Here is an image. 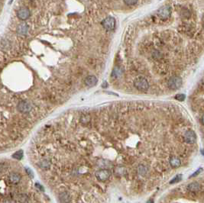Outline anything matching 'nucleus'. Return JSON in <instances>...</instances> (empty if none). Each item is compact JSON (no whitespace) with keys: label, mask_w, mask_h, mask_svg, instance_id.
I'll return each instance as SVG.
<instances>
[{"label":"nucleus","mask_w":204,"mask_h":203,"mask_svg":"<svg viewBox=\"0 0 204 203\" xmlns=\"http://www.w3.org/2000/svg\"><path fill=\"white\" fill-rule=\"evenodd\" d=\"M134 86L139 91H145L149 88L148 80L143 76L136 77L134 80Z\"/></svg>","instance_id":"obj_1"},{"label":"nucleus","mask_w":204,"mask_h":203,"mask_svg":"<svg viewBox=\"0 0 204 203\" xmlns=\"http://www.w3.org/2000/svg\"><path fill=\"white\" fill-rule=\"evenodd\" d=\"M182 79L180 76H171L167 81V86L172 90H176L182 86Z\"/></svg>","instance_id":"obj_2"},{"label":"nucleus","mask_w":204,"mask_h":203,"mask_svg":"<svg viewBox=\"0 0 204 203\" xmlns=\"http://www.w3.org/2000/svg\"><path fill=\"white\" fill-rule=\"evenodd\" d=\"M17 109L19 112L28 113L32 111V104L27 100H22V101H20L19 102Z\"/></svg>","instance_id":"obj_3"},{"label":"nucleus","mask_w":204,"mask_h":203,"mask_svg":"<svg viewBox=\"0 0 204 203\" xmlns=\"http://www.w3.org/2000/svg\"><path fill=\"white\" fill-rule=\"evenodd\" d=\"M111 173L109 169H99L96 172L95 176L99 181L101 182H105V181L108 180L109 178L110 177Z\"/></svg>","instance_id":"obj_4"},{"label":"nucleus","mask_w":204,"mask_h":203,"mask_svg":"<svg viewBox=\"0 0 204 203\" xmlns=\"http://www.w3.org/2000/svg\"><path fill=\"white\" fill-rule=\"evenodd\" d=\"M102 25L106 30L107 31H112L115 29L116 27V20L113 17H107L104 19L102 21Z\"/></svg>","instance_id":"obj_5"},{"label":"nucleus","mask_w":204,"mask_h":203,"mask_svg":"<svg viewBox=\"0 0 204 203\" xmlns=\"http://www.w3.org/2000/svg\"><path fill=\"white\" fill-rule=\"evenodd\" d=\"M157 15L163 20H166V19H169L171 15V9L170 7L168 6H164L163 7L160 8L157 11Z\"/></svg>","instance_id":"obj_6"},{"label":"nucleus","mask_w":204,"mask_h":203,"mask_svg":"<svg viewBox=\"0 0 204 203\" xmlns=\"http://www.w3.org/2000/svg\"><path fill=\"white\" fill-rule=\"evenodd\" d=\"M184 139L185 141V142H187V144H194L197 141V135L192 130H188L184 133Z\"/></svg>","instance_id":"obj_7"},{"label":"nucleus","mask_w":204,"mask_h":203,"mask_svg":"<svg viewBox=\"0 0 204 203\" xmlns=\"http://www.w3.org/2000/svg\"><path fill=\"white\" fill-rule=\"evenodd\" d=\"M8 180L11 185L19 184L22 180V176L17 172H11L8 176Z\"/></svg>","instance_id":"obj_8"},{"label":"nucleus","mask_w":204,"mask_h":203,"mask_svg":"<svg viewBox=\"0 0 204 203\" xmlns=\"http://www.w3.org/2000/svg\"><path fill=\"white\" fill-rule=\"evenodd\" d=\"M30 15L31 11L29 10V9L26 7L21 8L17 12L18 18L21 20H26V19H28V18L30 17Z\"/></svg>","instance_id":"obj_9"},{"label":"nucleus","mask_w":204,"mask_h":203,"mask_svg":"<svg viewBox=\"0 0 204 203\" xmlns=\"http://www.w3.org/2000/svg\"><path fill=\"white\" fill-rule=\"evenodd\" d=\"M59 200L60 203H70L72 202V196L68 191H63L59 194Z\"/></svg>","instance_id":"obj_10"},{"label":"nucleus","mask_w":204,"mask_h":203,"mask_svg":"<svg viewBox=\"0 0 204 203\" xmlns=\"http://www.w3.org/2000/svg\"><path fill=\"white\" fill-rule=\"evenodd\" d=\"M97 78L95 76L93 75H90L86 77V79H85L84 80V83L87 86H90V87H92L94 86H96V83H97Z\"/></svg>","instance_id":"obj_11"},{"label":"nucleus","mask_w":204,"mask_h":203,"mask_svg":"<svg viewBox=\"0 0 204 203\" xmlns=\"http://www.w3.org/2000/svg\"><path fill=\"white\" fill-rule=\"evenodd\" d=\"M187 189L190 191V192H197L200 191L201 190V186L199 184L198 182H193L192 183H190L187 186Z\"/></svg>","instance_id":"obj_12"},{"label":"nucleus","mask_w":204,"mask_h":203,"mask_svg":"<svg viewBox=\"0 0 204 203\" xmlns=\"http://www.w3.org/2000/svg\"><path fill=\"white\" fill-rule=\"evenodd\" d=\"M29 27L27 24H20L17 28V32L20 35H25L28 33Z\"/></svg>","instance_id":"obj_13"},{"label":"nucleus","mask_w":204,"mask_h":203,"mask_svg":"<svg viewBox=\"0 0 204 203\" xmlns=\"http://www.w3.org/2000/svg\"><path fill=\"white\" fill-rule=\"evenodd\" d=\"M170 166L174 168H177L179 167L181 164V162L180 160L177 157H172L170 159Z\"/></svg>","instance_id":"obj_14"},{"label":"nucleus","mask_w":204,"mask_h":203,"mask_svg":"<svg viewBox=\"0 0 204 203\" xmlns=\"http://www.w3.org/2000/svg\"><path fill=\"white\" fill-rule=\"evenodd\" d=\"M138 172H139L140 175L144 176L147 173V172H148V168L144 165H140L138 167Z\"/></svg>","instance_id":"obj_15"},{"label":"nucleus","mask_w":204,"mask_h":203,"mask_svg":"<svg viewBox=\"0 0 204 203\" xmlns=\"http://www.w3.org/2000/svg\"><path fill=\"white\" fill-rule=\"evenodd\" d=\"M122 70H120V68L116 67L114 68V70H112V76L113 77H119L122 75Z\"/></svg>","instance_id":"obj_16"},{"label":"nucleus","mask_w":204,"mask_h":203,"mask_svg":"<svg viewBox=\"0 0 204 203\" xmlns=\"http://www.w3.org/2000/svg\"><path fill=\"white\" fill-rule=\"evenodd\" d=\"M23 157V151H17L16 153L12 155V158L15 159V160H21L22 158Z\"/></svg>","instance_id":"obj_17"},{"label":"nucleus","mask_w":204,"mask_h":203,"mask_svg":"<svg viewBox=\"0 0 204 203\" xmlns=\"http://www.w3.org/2000/svg\"><path fill=\"white\" fill-rule=\"evenodd\" d=\"M124 2L127 6H133V5H135V4L138 3V1L137 0H125Z\"/></svg>","instance_id":"obj_18"},{"label":"nucleus","mask_w":204,"mask_h":203,"mask_svg":"<svg viewBox=\"0 0 204 203\" xmlns=\"http://www.w3.org/2000/svg\"><path fill=\"white\" fill-rule=\"evenodd\" d=\"M181 177H182L181 175H177V177H174L172 180L170 181V184H173V183H176V182H178L180 180V179H181Z\"/></svg>","instance_id":"obj_19"},{"label":"nucleus","mask_w":204,"mask_h":203,"mask_svg":"<svg viewBox=\"0 0 204 203\" xmlns=\"http://www.w3.org/2000/svg\"><path fill=\"white\" fill-rule=\"evenodd\" d=\"M175 98H176V99H177V100L183 101V100H184V99H185V95L178 94V95H177L176 96H175Z\"/></svg>","instance_id":"obj_20"},{"label":"nucleus","mask_w":204,"mask_h":203,"mask_svg":"<svg viewBox=\"0 0 204 203\" xmlns=\"http://www.w3.org/2000/svg\"><path fill=\"white\" fill-rule=\"evenodd\" d=\"M26 171H27V173H28V175L30 176V177H32V178H33V177H34V175H33V173H32V170H31L30 169H28V168H27Z\"/></svg>","instance_id":"obj_21"},{"label":"nucleus","mask_w":204,"mask_h":203,"mask_svg":"<svg viewBox=\"0 0 204 203\" xmlns=\"http://www.w3.org/2000/svg\"><path fill=\"white\" fill-rule=\"evenodd\" d=\"M35 186L37 187L38 189H39V191H44V188H43V186H41L40 184H38V183H37V184L35 185Z\"/></svg>","instance_id":"obj_22"},{"label":"nucleus","mask_w":204,"mask_h":203,"mask_svg":"<svg viewBox=\"0 0 204 203\" xmlns=\"http://www.w3.org/2000/svg\"><path fill=\"white\" fill-rule=\"evenodd\" d=\"M201 170H202V169H198V170H197V172H195V173H193V175H191V176H190V177H196V176H197V175H198L199 173H200V172H201Z\"/></svg>","instance_id":"obj_23"},{"label":"nucleus","mask_w":204,"mask_h":203,"mask_svg":"<svg viewBox=\"0 0 204 203\" xmlns=\"http://www.w3.org/2000/svg\"><path fill=\"white\" fill-rule=\"evenodd\" d=\"M201 121H202L203 124H204V115L202 116V119H201Z\"/></svg>","instance_id":"obj_24"},{"label":"nucleus","mask_w":204,"mask_h":203,"mask_svg":"<svg viewBox=\"0 0 204 203\" xmlns=\"http://www.w3.org/2000/svg\"><path fill=\"white\" fill-rule=\"evenodd\" d=\"M148 203H153V201H152V200H151L150 202H148Z\"/></svg>","instance_id":"obj_25"}]
</instances>
